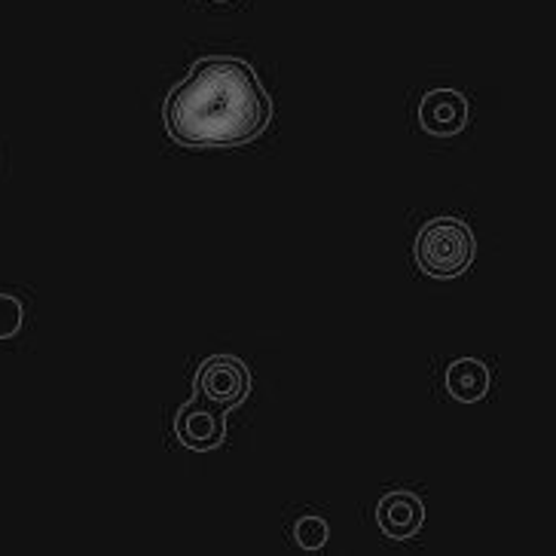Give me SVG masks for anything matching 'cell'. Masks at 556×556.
I'll return each mask as SVG.
<instances>
[{"instance_id":"cell-3","label":"cell","mask_w":556,"mask_h":556,"mask_svg":"<svg viewBox=\"0 0 556 556\" xmlns=\"http://www.w3.org/2000/svg\"><path fill=\"white\" fill-rule=\"evenodd\" d=\"M197 394L199 401L227 413V409L239 407L251 394V374L245 364L232 355H212L199 364Z\"/></svg>"},{"instance_id":"cell-8","label":"cell","mask_w":556,"mask_h":556,"mask_svg":"<svg viewBox=\"0 0 556 556\" xmlns=\"http://www.w3.org/2000/svg\"><path fill=\"white\" fill-rule=\"evenodd\" d=\"M25 321V306L18 303L16 296L0 294V343L3 340H13Z\"/></svg>"},{"instance_id":"cell-6","label":"cell","mask_w":556,"mask_h":556,"mask_svg":"<svg viewBox=\"0 0 556 556\" xmlns=\"http://www.w3.org/2000/svg\"><path fill=\"white\" fill-rule=\"evenodd\" d=\"M377 523L386 539L407 541L419 535L426 523V507L413 492H389L377 505Z\"/></svg>"},{"instance_id":"cell-5","label":"cell","mask_w":556,"mask_h":556,"mask_svg":"<svg viewBox=\"0 0 556 556\" xmlns=\"http://www.w3.org/2000/svg\"><path fill=\"white\" fill-rule=\"evenodd\" d=\"M419 126L428 135L450 138L468 126V99L456 89H434L419 104Z\"/></svg>"},{"instance_id":"cell-4","label":"cell","mask_w":556,"mask_h":556,"mask_svg":"<svg viewBox=\"0 0 556 556\" xmlns=\"http://www.w3.org/2000/svg\"><path fill=\"white\" fill-rule=\"evenodd\" d=\"M175 434L187 450L208 453V450H217L224 443L227 426H224L220 409H208L202 401H190L175 416Z\"/></svg>"},{"instance_id":"cell-2","label":"cell","mask_w":556,"mask_h":556,"mask_svg":"<svg viewBox=\"0 0 556 556\" xmlns=\"http://www.w3.org/2000/svg\"><path fill=\"white\" fill-rule=\"evenodd\" d=\"M475 232L456 217H438L416 236V263L431 278H456L475 263Z\"/></svg>"},{"instance_id":"cell-1","label":"cell","mask_w":556,"mask_h":556,"mask_svg":"<svg viewBox=\"0 0 556 556\" xmlns=\"http://www.w3.org/2000/svg\"><path fill=\"white\" fill-rule=\"evenodd\" d=\"M273 116L254 67L239 59H205L165 99V129L184 148H242Z\"/></svg>"},{"instance_id":"cell-9","label":"cell","mask_w":556,"mask_h":556,"mask_svg":"<svg viewBox=\"0 0 556 556\" xmlns=\"http://www.w3.org/2000/svg\"><path fill=\"white\" fill-rule=\"evenodd\" d=\"M294 539L300 547H306V551H318V547H325V544H328V523H325V520H318V517H303V520L294 526Z\"/></svg>"},{"instance_id":"cell-7","label":"cell","mask_w":556,"mask_h":556,"mask_svg":"<svg viewBox=\"0 0 556 556\" xmlns=\"http://www.w3.org/2000/svg\"><path fill=\"white\" fill-rule=\"evenodd\" d=\"M446 392L453 394L462 404H475L480 397H486L490 392V370L486 364H480L475 358H462L456 364H450L446 370Z\"/></svg>"}]
</instances>
